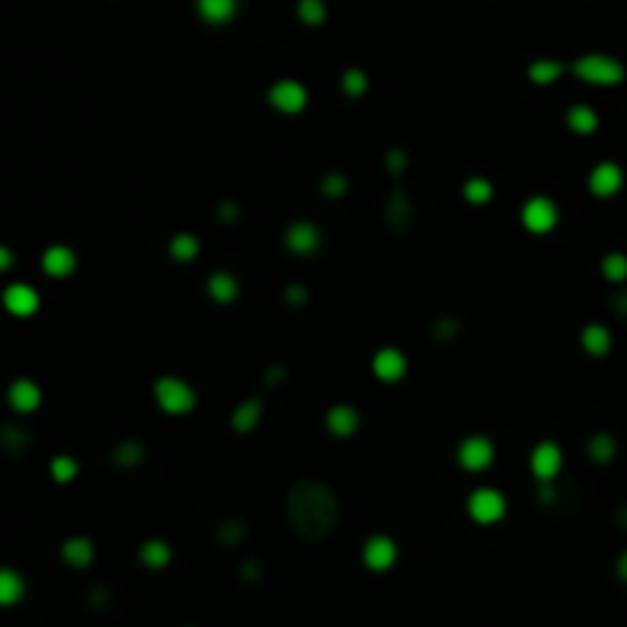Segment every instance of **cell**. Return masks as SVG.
Here are the masks:
<instances>
[{
  "instance_id": "6da1fadb",
  "label": "cell",
  "mask_w": 627,
  "mask_h": 627,
  "mask_svg": "<svg viewBox=\"0 0 627 627\" xmlns=\"http://www.w3.org/2000/svg\"><path fill=\"white\" fill-rule=\"evenodd\" d=\"M285 514L303 539H328L340 523V499L321 480H298L288 490Z\"/></svg>"
},
{
  "instance_id": "7a4b0ae2",
  "label": "cell",
  "mask_w": 627,
  "mask_h": 627,
  "mask_svg": "<svg viewBox=\"0 0 627 627\" xmlns=\"http://www.w3.org/2000/svg\"><path fill=\"white\" fill-rule=\"evenodd\" d=\"M154 398L156 404H160L163 413H169V417H187V413L196 410V389L181 380V377H160V380L154 383Z\"/></svg>"
},
{
  "instance_id": "3957f363",
  "label": "cell",
  "mask_w": 627,
  "mask_h": 627,
  "mask_svg": "<svg viewBox=\"0 0 627 627\" xmlns=\"http://www.w3.org/2000/svg\"><path fill=\"white\" fill-rule=\"evenodd\" d=\"M573 74L578 80L591 83V86H618L624 80V65L618 59H612V55L591 52L575 59Z\"/></svg>"
},
{
  "instance_id": "277c9868",
  "label": "cell",
  "mask_w": 627,
  "mask_h": 627,
  "mask_svg": "<svg viewBox=\"0 0 627 627\" xmlns=\"http://www.w3.org/2000/svg\"><path fill=\"white\" fill-rule=\"evenodd\" d=\"M465 512L474 523L490 527V523H499L502 518H505L508 502H505V496H502L499 490H493V487H478V490L468 496Z\"/></svg>"
},
{
  "instance_id": "5b68a950",
  "label": "cell",
  "mask_w": 627,
  "mask_h": 627,
  "mask_svg": "<svg viewBox=\"0 0 627 627\" xmlns=\"http://www.w3.org/2000/svg\"><path fill=\"white\" fill-rule=\"evenodd\" d=\"M520 220L533 236H545V233H551L557 226V220H560V209H557V202L548 196H529L520 209Z\"/></svg>"
},
{
  "instance_id": "8992f818",
  "label": "cell",
  "mask_w": 627,
  "mask_h": 627,
  "mask_svg": "<svg viewBox=\"0 0 627 627\" xmlns=\"http://www.w3.org/2000/svg\"><path fill=\"white\" fill-rule=\"evenodd\" d=\"M266 101H270L273 110L285 116H298L309 101V92L300 80H275L270 89H266Z\"/></svg>"
},
{
  "instance_id": "52a82bcc",
  "label": "cell",
  "mask_w": 627,
  "mask_h": 627,
  "mask_svg": "<svg viewBox=\"0 0 627 627\" xmlns=\"http://www.w3.org/2000/svg\"><path fill=\"white\" fill-rule=\"evenodd\" d=\"M496 459V444L487 435H468L456 450V463L465 472H487Z\"/></svg>"
},
{
  "instance_id": "ba28073f",
  "label": "cell",
  "mask_w": 627,
  "mask_h": 627,
  "mask_svg": "<svg viewBox=\"0 0 627 627\" xmlns=\"http://www.w3.org/2000/svg\"><path fill=\"white\" fill-rule=\"evenodd\" d=\"M529 472L539 484H554V478L563 472V450L554 440H542L529 453Z\"/></svg>"
},
{
  "instance_id": "9c48e42d",
  "label": "cell",
  "mask_w": 627,
  "mask_h": 627,
  "mask_svg": "<svg viewBox=\"0 0 627 627\" xmlns=\"http://www.w3.org/2000/svg\"><path fill=\"white\" fill-rule=\"evenodd\" d=\"M361 560H364V567L374 569V573H385V569H392L395 567V560H398L395 539H389V536H383V533L370 536V539L364 542V548H361Z\"/></svg>"
},
{
  "instance_id": "30bf717a",
  "label": "cell",
  "mask_w": 627,
  "mask_h": 627,
  "mask_svg": "<svg viewBox=\"0 0 627 627\" xmlns=\"http://www.w3.org/2000/svg\"><path fill=\"white\" fill-rule=\"evenodd\" d=\"M4 309L10 315H16V319H31V315H37L40 309V294L37 288L25 285V282H16V285L4 288Z\"/></svg>"
},
{
  "instance_id": "8fae6325",
  "label": "cell",
  "mask_w": 627,
  "mask_h": 627,
  "mask_svg": "<svg viewBox=\"0 0 627 627\" xmlns=\"http://www.w3.org/2000/svg\"><path fill=\"white\" fill-rule=\"evenodd\" d=\"M624 187V171L618 163H597L588 175V190L597 199H612Z\"/></svg>"
},
{
  "instance_id": "7c38bea8",
  "label": "cell",
  "mask_w": 627,
  "mask_h": 627,
  "mask_svg": "<svg viewBox=\"0 0 627 627\" xmlns=\"http://www.w3.org/2000/svg\"><path fill=\"white\" fill-rule=\"evenodd\" d=\"M285 248L291 254H300V258L315 254L321 248V230L309 220H294L285 230Z\"/></svg>"
},
{
  "instance_id": "4fadbf2b",
  "label": "cell",
  "mask_w": 627,
  "mask_h": 627,
  "mask_svg": "<svg viewBox=\"0 0 627 627\" xmlns=\"http://www.w3.org/2000/svg\"><path fill=\"white\" fill-rule=\"evenodd\" d=\"M370 370H374V377L380 383H398L404 380V374H408V358H404L401 349L395 346H383L377 349L374 361H370Z\"/></svg>"
},
{
  "instance_id": "5bb4252c",
  "label": "cell",
  "mask_w": 627,
  "mask_h": 627,
  "mask_svg": "<svg viewBox=\"0 0 627 627\" xmlns=\"http://www.w3.org/2000/svg\"><path fill=\"white\" fill-rule=\"evenodd\" d=\"M6 401H10V408L19 413H34L40 404H44V392H40V385L34 380L22 377V380L10 383V389H6Z\"/></svg>"
},
{
  "instance_id": "9a60e30c",
  "label": "cell",
  "mask_w": 627,
  "mask_h": 627,
  "mask_svg": "<svg viewBox=\"0 0 627 627\" xmlns=\"http://www.w3.org/2000/svg\"><path fill=\"white\" fill-rule=\"evenodd\" d=\"M325 425L334 438H353L358 429H361V417L353 404H334L325 417Z\"/></svg>"
},
{
  "instance_id": "2e32d148",
  "label": "cell",
  "mask_w": 627,
  "mask_h": 627,
  "mask_svg": "<svg viewBox=\"0 0 627 627\" xmlns=\"http://www.w3.org/2000/svg\"><path fill=\"white\" fill-rule=\"evenodd\" d=\"M40 264H44V273L52 275V279H65V275H71L77 270V254H74V248L67 245H50L44 251V258H40Z\"/></svg>"
},
{
  "instance_id": "e0dca14e",
  "label": "cell",
  "mask_w": 627,
  "mask_h": 627,
  "mask_svg": "<svg viewBox=\"0 0 627 627\" xmlns=\"http://www.w3.org/2000/svg\"><path fill=\"white\" fill-rule=\"evenodd\" d=\"M61 560H65L67 567H74V569L92 567V560H95L92 539H86V536H71V539H65L61 542Z\"/></svg>"
},
{
  "instance_id": "ac0fdd59",
  "label": "cell",
  "mask_w": 627,
  "mask_h": 627,
  "mask_svg": "<svg viewBox=\"0 0 627 627\" xmlns=\"http://www.w3.org/2000/svg\"><path fill=\"white\" fill-rule=\"evenodd\" d=\"M196 12L205 25H230L239 12V0H196Z\"/></svg>"
},
{
  "instance_id": "d6986e66",
  "label": "cell",
  "mask_w": 627,
  "mask_h": 627,
  "mask_svg": "<svg viewBox=\"0 0 627 627\" xmlns=\"http://www.w3.org/2000/svg\"><path fill=\"white\" fill-rule=\"evenodd\" d=\"M260 417H264V401H260V398H248V401L236 404L230 425H233V432H236V435H248V432L258 429Z\"/></svg>"
},
{
  "instance_id": "ffe728a7",
  "label": "cell",
  "mask_w": 627,
  "mask_h": 627,
  "mask_svg": "<svg viewBox=\"0 0 627 627\" xmlns=\"http://www.w3.org/2000/svg\"><path fill=\"white\" fill-rule=\"evenodd\" d=\"M582 349L588 353L591 358H606L612 353V334L609 328L603 325H584L582 328Z\"/></svg>"
},
{
  "instance_id": "44dd1931",
  "label": "cell",
  "mask_w": 627,
  "mask_h": 627,
  "mask_svg": "<svg viewBox=\"0 0 627 627\" xmlns=\"http://www.w3.org/2000/svg\"><path fill=\"white\" fill-rule=\"evenodd\" d=\"M205 288H209V298L215 303H233L239 298V282H236V275H230V273H211L209 282H205Z\"/></svg>"
},
{
  "instance_id": "7402d4cb",
  "label": "cell",
  "mask_w": 627,
  "mask_h": 627,
  "mask_svg": "<svg viewBox=\"0 0 627 627\" xmlns=\"http://www.w3.org/2000/svg\"><path fill=\"white\" fill-rule=\"evenodd\" d=\"M25 597V578L22 573L10 567H0V606H16Z\"/></svg>"
},
{
  "instance_id": "603a6c76",
  "label": "cell",
  "mask_w": 627,
  "mask_h": 627,
  "mask_svg": "<svg viewBox=\"0 0 627 627\" xmlns=\"http://www.w3.org/2000/svg\"><path fill=\"white\" fill-rule=\"evenodd\" d=\"M138 557L147 569H165L171 563V545L163 539H147L138 548Z\"/></svg>"
},
{
  "instance_id": "cb8c5ba5",
  "label": "cell",
  "mask_w": 627,
  "mask_h": 627,
  "mask_svg": "<svg viewBox=\"0 0 627 627\" xmlns=\"http://www.w3.org/2000/svg\"><path fill=\"white\" fill-rule=\"evenodd\" d=\"M567 126L573 129L575 135H591L600 126V116H597V110L591 105H573L567 110Z\"/></svg>"
},
{
  "instance_id": "d4e9b609",
  "label": "cell",
  "mask_w": 627,
  "mask_h": 627,
  "mask_svg": "<svg viewBox=\"0 0 627 627\" xmlns=\"http://www.w3.org/2000/svg\"><path fill=\"white\" fill-rule=\"evenodd\" d=\"M169 254L178 264H190V260L199 258V236L196 233H178L169 242Z\"/></svg>"
},
{
  "instance_id": "484cf974",
  "label": "cell",
  "mask_w": 627,
  "mask_h": 627,
  "mask_svg": "<svg viewBox=\"0 0 627 627\" xmlns=\"http://www.w3.org/2000/svg\"><path fill=\"white\" fill-rule=\"evenodd\" d=\"M615 453H618V444H615V438H612L609 432H597V435H591L588 456L594 459L597 465H609L612 459H615Z\"/></svg>"
},
{
  "instance_id": "4316f807",
  "label": "cell",
  "mask_w": 627,
  "mask_h": 627,
  "mask_svg": "<svg viewBox=\"0 0 627 627\" xmlns=\"http://www.w3.org/2000/svg\"><path fill=\"white\" fill-rule=\"evenodd\" d=\"M413 215V202L408 199V193L404 190H395L389 196V202H385V220H389L392 226H404Z\"/></svg>"
},
{
  "instance_id": "83f0119b",
  "label": "cell",
  "mask_w": 627,
  "mask_h": 627,
  "mask_svg": "<svg viewBox=\"0 0 627 627\" xmlns=\"http://www.w3.org/2000/svg\"><path fill=\"white\" fill-rule=\"evenodd\" d=\"M563 74V65L554 59H536L533 65L527 67V77L536 83V86H548V83L560 80Z\"/></svg>"
},
{
  "instance_id": "f1b7e54d",
  "label": "cell",
  "mask_w": 627,
  "mask_h": 627,
  "mask_svg": "<svg viewBox=\"0 0 627 627\" xmlns=\"http://www.w3.org/2000/svg\"><path fill=\"white\" fill-rule=\"evenodd\" d=\"M600 270H603L606 279L612 282V285H624V282H627V254H622V251H609V254L603 258Z\"/></svg>"
},
{
  "instance_id": "f546056e",
  "label": "cell",
  "mask_w": 627,
  "mask_h": 627,
  "mask_svg": "<svg viewBox=\"0 0 627 627\" xmlns=\"http://www.w3.org/2000/svg\"><path fill=\"white\" fill-rule=\"evenodd\" d=\"M463 196L472 205H487L493 199V184L487 178H468L463 184Z\"/></svg>"
},
{
  "instance_id": "4dcf8cb0",
  "label": "cell",
  "mask_w": 627,
  "mask_h": 627,
  "mask_svg": "<svg viewBox=\"0 0 627 627\" xmlns=\"http://www.w3.org/2000/svg\"><path fill=\"white\" fill-rule=\"evenodd\" d=\"M298 19L309 28L321 25L328 19V4L325 0H298Z\"/></svg>"
},
{
  "instance_id": "1f68e13d",
  "label": "cell",
  "mask_w": 627,
  "mask_h": 627,
  "mask_svg": "<svg viewBox=\"0 0 627 627\" xmlns=\"http://www.w3.org/2000/svg\"><path fill=\"white\" fill-rule=\"evenodd\" d=\"M340 86H343V92H346L349 99H361V95L368 92L370 80H368V74H364L361 67H346L343 77H340Z\"/></svg>"
},
{
  "instance_id": "d6a6232c",
  "label": "cell",
  "mask_w": 627,
  "mask_h": 627,
  "mask_svg": "<svg viewBox=\"0 0 627 627\" xmlns=\"http://www.w3.org/2000/svg\"><path fill=\"white\" fill-rule=\"evenodd\" d=\"M50 474H52V480L55 484H71L74 478L80 474V463L74 456H55L52 463H50Z\"/></svg>"
},
{
  "instance_id": "836d02e7",
  "label": "cell",
  "mask_w": 627,
  "mask_h": 627,
  "mask_svg": "<svg viewBox=\"0 0 627 627\" xmlns=\"http://www.w3.org/2000/svg\"><path fill=\"white\" fill-rule=\"evenodd\" d=\"M144 456H147V450H144V444H138V440H123V444L114 450V463L123 465V468L138 465Z\"/></svg>"
},
{
  "instance_id": "e575fe53",
  "label": "cell",
  "mask_w": 627,
  "mask_h": 627,
  "mask_svg": "<svg viewBox=\"0 0 627 627\" xmlns=\"http://www.w3.org/2000/svg\"><path fill=\"white\" fill-rule=\"evenodd\" d=\"M346 190H349V178L340 175V171H328V175L321 178V193H325L328 199L346 196Z\"/></svg>"
},
{
  "instance_id": "d590c367",
  "label": "cell",
  "mask_w": 627,
  "mask_h": 627,
  "mask_svg": "<svg viewBox=\"0 0 627 627\" xmlns=\"http://www.w3.org/2000/svg\"><path fill=\"white\" fill-rule=\"evenodd\" d=\"M245 539V523L242 520H224L218 527V542L220 545H239Z\"/></svg>"
},
{
  "instance_id": "8d00e7d4",
  "label": "cell",
  "mask_w": 627,
  "mask_h": 627,
  "mask_svg": "<svg viewBox=\"0 0 627 627\" xmlns=\"http://www.w3.org/2000/svg\"><path fill=\"white\" fill-rule=\"evenodd\" d=\"M408 150H401V147H392L389 154H385V169L392 171V175H404L408 171Z\"/></svg>"
},
{
  "instance_id": "74e56055",
  "label": "cell",
  "mask_w": 627,
  "mask_h": 627,
  "mask_svg": "<svg viewBox=\"0 0 627 627\" xmlns=\"http://www.w3.org/2000/svg\"><path fill=\"white\" fill-rule=\"evenodd\" d=\"M432 330H435V340H444V343L447 340H456V337H459V321L453 319V315H447V319H438Z\"/></svg>"
},
{
  "instance_id": "f35d334b",
  "label": "cell",
  "mask_w": 627,
  "mask_h": 627,
  "mask_svg": "<svg viewBox=\"0 0 627 627\" xmlns=\"http://www.w3.org/2000/svg\"><path fill=\"white\" fill-rule=\"evenodd\" d=\"M239 218H242V205H236V202H218V220H224V224H236Z\"/></svg>"
},
{
  "instance_id": "ab89813d",
  "label": "cell",
  "mask_w": 627,
  "mask_h": 627,
  "mask_svg": "<svg viewBox=\"0 0 627 627\" xmlns=\"http://www.w3.org/2000/svg\"><path fill=\"white\" fill-rule=\"evenodd\" d=\"M309 298V291L300 285V282H291V285H285V303H291V306H303Z\"/></svg>"
},
{
  "instance_id": "60d3db41",
  "label": "cell",
  "mask_w": 627,
  "mask_h": 627,
  "mask_svg": "<svg viewBox=\"0 0 627 627\" xmlns=\"http://www.w3.org/2000/svg\"><path fill=\"white\" fill-rule=\"evenodd\" d=\"M25 444H28V438L22 429H4V447H10V450H22Z\"/></svg>"
},
{
  "instance_id": "b9f144b4",
  "label": "cell",
  "mask_w": 627,
  "mask_h": 627,
  "mask_svg": "<svg viewBox=\"0 0 627 627\" xmlns=\"http://www.w3.org/2000/svg\"><path fill=\"white\" fill-rule=\"evenodd\" d=\"M239 575H242L245 582H258V578L264 575V573H260V563L258 560H245L242 569H239Z\"/></svg>"
},
{
  "instance_id": "7bdbcfd3",
  "label": "cell",
  "mask_w": 627,
  "mask_h": 627,
  "mask_svg": "<svg viewBox=\"0 0 627 627\" xmlns=\"http://www.w3.org/2000/svg\"><path fill=\"white\" fill-rule=\"evenodd\" d=\"M612 306H615L618 315H627V288H618V291L612 294Z\"/></svg>"
},
{
  "instance_id": "ee69618b",
  "label": "cell",
  "mask_w": 627,
  "mask_h": 627,
  "mask_svg": "<svg viewBox=\"0 0 627 627\" xmlns=\"http://www.w3.org/2000/svg\"><path fill=\"white\" fill-rule=\"evenodd\" d=\"M282 377H285V368H282V364H273V368L264 374V383H266V385H279Z\"/></svg>"
},
{
  "instance_id": "f6af8a7d",
  "label": "cell",
  "mask_w": 627,
  "mask_h": 627,
  "mask_svg": "<svg viewBox=\"0 0 627 627\" xmlns=\"http://www.w3.org/2000/svg\"><path fill=\"white\" fill-rule=\"evenodd\" d=\"M12 264H16V254H12L6 245H0V273H6Z\"/></svg>"
},
{
  "instance_id": "bcb514c9",
  "label": "cell",
  "mask_w": 627,
  "mask_h": 627,
  "mask_svg": "<svg viewBox=\"0 0 627 627\" xmlns=\"http://www.w3.org/2000/svg\"><path fill=\"white\" fill-rule=\"evenodd\" d=\"M539 502L542 505H551V502H554V484H539Z\"/></svg>"
},
{
  "instance_id": "7dc6e473",
  "label": "cell",
  "mask_w": 627,
  "mask_h": 627,
  "mask_svg": "<svg viewBox=\"0 0 627 627\" xmlns=\"http://www.w3.org/2000/svg\"><path fill=\"white\" fill-rule=\"evenodd\" d=\"M615 573H618V578H622V582H627V551H622V554H618Z\"/></svg>"
},
{
  "instance_id": "c3c4849f",
  "label": "cell",
  "mask_w": 627,
  "mask_h": 627,
  "mask_svg": "<svg viewBox=\"0 0 627 627\" xmlns=\"http://www.w3.org/2000/svg\"><path fill=\"white\" fill-rule=\"evenodd\" d=\"M107 600V594H105V588H99V591H92V597H89V603H105Z\"/></svg>"
},
{
  "instance_id": "681fc988",
  "label": "cell",
  "mask_w": 627,
  "mask_h": 627,
  "mask_svg": "<svg viewBox=\"0 0 627 627\" xmlns=\"http://www.w3.org/2000/svg\"><path fill=\"white\" fill-rule=\"evenodd\" d=\"M618 523H624V527H627V505L622 508V512H618Z\"/></svg>"
}]
</instances>
